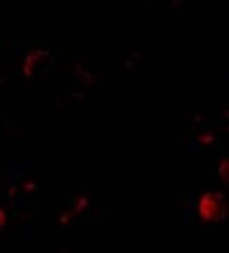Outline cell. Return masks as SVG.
I'll return each instance as SVG.
<instances>
[{"instance_id": "6da1fadb", "label": "cell", "mask_w": 229, "mask_h": 253, "mask_svg": "<svg viewBox=\"0 0 229 253\" xmlns=\"http://www.w3.org/2000/svg\"><path fill=\"white\" fill-rule=\"evenodd\" d=\"M199 140L203 142L204 144H210L214 139V136H212L211 133H206V134L201 135L199 137Z\"/></svg>"}]
</instances>
